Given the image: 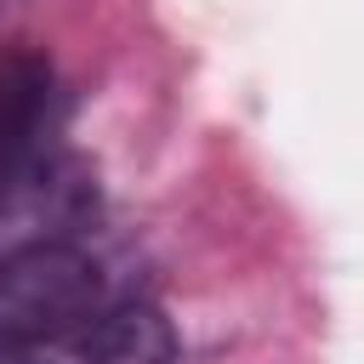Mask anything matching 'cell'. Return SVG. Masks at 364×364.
Here are the masks:
<instances>
[{"instance_id": "6da1fadb", "label": "cell", "mask_w": 364, "mask_h": 364, "mask_svg": "<svg viewBox=\"0 0 364 364\" xmlns=\"http://www.w3.org/2000/svg\"><path fill=\"white\" fill-rule=\"evenodd\" d=\"M108 301L102 262L74 239H23L0 250V364L51 347Z\"/></svg>"}, {"instance_id": "7a4b0ae2", "label": "cell", "mask_w": 364, "mask_h": 364, "mask_svg": "<svg viewBox=\"0 0 364 364\" xmlns=\"http://www.w3.org/2000/svg\"><path fill=\"white\" fill-rule=\"evenodd\" d=\"M51 131H57V68L46 51L17 46L0 57V205L40 176Z\"/></svg>"}, {"instance_id": "3957f363", "label": "cell", "mask_w": 364, "mask_h": 364, "mask_svg": "<svg viewBox=\"0 0 364 364\" xmlns=\"http://www.w3.org/2000/svg\"><path fill=\"white\" fill-rule=\"evenodd\" d=\"M40 353V364H176V324L148 296H119Z\"/></svg>"}]
</instances>
